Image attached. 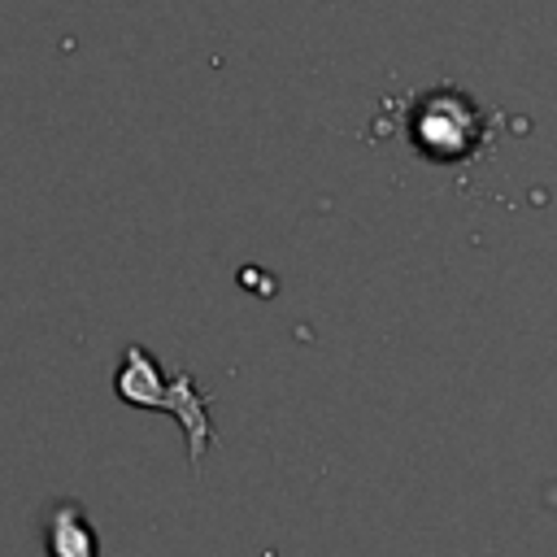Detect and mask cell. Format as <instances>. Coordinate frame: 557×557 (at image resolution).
Masks as SVG:
<instances>
[{
	"mask_svg": "<svg viewBox=\"0 0 557 557\" xmlns=\"http://www.w3.org/2000/svg\"><path fill=\"white\" fill-rule=\"evenodd\" d=\"M405 135L426 161H470L492 139V117L479 109L474 96L457 91L453 83L426 87L400 104Z\"/></svg>",
	"mask_w": 557,
	"mask_h": 557,
	"instance_id": "6da1fadb",
	"label": "cell"
},
{
	"mask_svg": "<svg viewBox=\"0 0 557 557\" xmlns=\"http://www.w3.org/2000/svg\"><path fill=\"white\" fill-rule=\"evenodd\" d=\"M113 387L135 409H165V413H174L178 426H183V435H187V466L191 470L200 466V457L213 444V422H209V396L196 387L191 370H178L170 383H161L157 361L139 344H131L122 352V370H117Z\"/></svg>",
	"mask_w": 557,
	"mask_h": 557,
	"instance_id": "7a4b0ae2",
	"label": "cell"
},
{
	"mask_svg": "<svg viewBox=\"0 0 557 557\" xmlns=\"http://www.w3.org/2000/svg\"><path fill=\"white\" fill-rule=\"evenodd\" d=\"M48 557H96V531L78 505H57L48 518Z\"/></svg>",
	"mask_w": 557,
	"mask_h": 557,
	"instance_id": "3957f363",
	"label": "cell"
}]
</instances>
